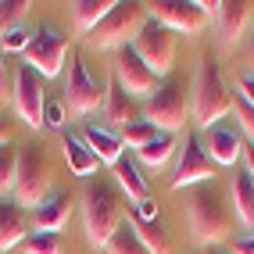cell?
<instances>
[{
	"mask_svg": "<svg viewBox=\"0 0 254 254\" xmlns=\"http://www.w3.org/2000/svg\"><path fill=\"white\" fill-rule=\"evenodd\" d=\"M218 43L226 50L240 47V40H247V29H254V4H240V0H226L218 11Z\"/></svg>",
	"mask_w": 254,
	"mask_h": 254,
	"instance_id": "obj_14",
	"label": "cell"
},
{
	"mask_svg": "<svg viewBox=\"0 0 254 254\" xmlns=\"http://www.w3.org/2000/svg\"><path fill=\"white\" fill-rule=\"evenodd\" d=\"M43 129H64V100H47V108H43Z\"/></svg>",
	"mask_w": 254,
	"mask_h": 254,
	"instance_id": "obj_33",
	"label": "cell"
},
{
	"mask_svg": "<svg viewBox=\"0 0 254 254\" xmlns=\"http://www.w3.org/2000/svg\"><path fill=\"white\" fill-rule=\"evenodd\" d=\"M190 108H193L190 118L200 129L218 126L233 111V93H229L222 68H218V61L211 54H204L197 64V75H193V86H190Z\"/></svg>",
	"mask_w": 254,
	"mask_h": 254,
	"instance_id": "obj_3",
	"label": "cell"
},
{
	"mask_svg": "<svg viewBox=\"0 0 254 254\" xmlns=\"http://www.w3.org/2000/svg\"><path fill=\"white\" fill-rule=\"evenodd\" d=\"M54 186V168H50L43 147L29 143L18 150V179H14V204L18 208H40Z\"/></svg>",
	"mask_w": 254,
	"mask_h": 254,
	"instance_id": "obj_6",
	"label": "cell"
},
{
	"mask_svg": "<svg viewBox=\"0 0 254 254\" xmlns=\"http://www.w3.org/2000/svg\"><path fill=\"white\" fill-rule=\"evenodd\" d=\"M29 36L32 32H25V29H11V32H4V36H0V50H4V54H25V47H29Z\"/></svg>",
	"mask_w": 254,
	"mask_h": 254,
	"instance_id": "obj_32",
	"label": "cell"
},
{
	"mask_svg": "<svg viewBox=\"0 0 254 254\" xmlns=\"http://www.w3.org/2000/svg\"><path fill=\"white\" fill-rule=\"evenodd\" d=\"M140 229V240L147 247V254H176V240L168 236V229L161 222H147V226H136Z\"/></svg>",
	"mask_w": 254,
	"mask_h": 254,
	"instance_id": "obj_26",
	"label": "cell"
},
{
	"mask_svg": "<svg viewBox=\"0 0 254 254\" xmlns=\"http://www.w3.org/2000/svg\"><path fill=\"white\" fill-rule=\"evenodd\" d=\"M111 79L122 86L129 97H154L158 86H161V79L147 68V64L140 61V54L132 47H122V50H115V61H111Z\"/></svg>",
	"mask_w": 254,
	"mask_h": 254,
	"instance_id": "obj_9",
	"label": "cell"
},
{
	"mask_svg": "<svg viewBox=\"0 0 254 254\" xmlns=\"http://www.w3.org/2000/svg\"><path fill=\"white\" fill-rule=\"evenodd\" d=\"M229 254H254V229L247 236H233V240H229Z\"/></svg>",
	"mask_w": 254,
	"mask_h": 254,
	"instance_id": "obj_35",
	"label": "cell"
},
{
	"mask_svg": "<svg viewBox=\"0 0 254 254\" xmlns=\"http://www.w3.org/2000/svg\"><path fill=\"white\" fill-rule=\"evenodd\" d=\"M236 93H240L244 100H247V104L254 108V75L247 72V75H240V79H236Z\"/></svg>",
	"mask_w": 254,
	"mask_h": 254,
	"instance_id": "obj_36",
	"label": "cell"
},
{
	"mask_svg": "<svg viewBox=\"0 0 254 254\" xmlns=\"http://www.w3.org/2000/svg\"><path fill=\"white\" fill-rule=\"evenodd\" d=\"M75 208L72 193H50L43 204L36 208V215H32V222H36L40 233H61L64 226H68V215Z\"/></svg>",
	"mask_w": 254,
	"mask_h": 254,
	"instance_id": "obj_17",
	"label": "cell"
},
{
	"mask_svg": "<svg viewBox=\"0 0 254 254\" xmlns=\"http://www.w3.org/2000/svg\"><path fill=\"white\" fill-rule=\"evenodd\" d=\"M208 254H229V251H218V247H211V251H208Z\"/></svg>",
	"mask_w": 254,
	"mask_h": 254,
	"instance_id": "obj_41",
	"label": "cell"
},
{
	"mask_svg": "<svg viewBox=\"0 0 254 254\" xmlns=\"http://www.w3.org/2000/svg\"><path fill=\"white\" fill-rule=\"evenodd\" d=\"M176 47H179V36H176L172 29H165L161 22H154V18L143 25V32H140L136 40H132V50H136L140 61H143L158 79H165L168 72H172V64H176Z\"/></svg>",
	"mask_w": 254,
	"mask_h": 254,
	"instance_id": "obj_7",
	"label": "cell"
},
{
	"mask_svg": "<svg viewBox=\"0 0 254 254\" xmlns=\"http://www.w3.org/2000/svg\"><path fill=\"white\" fill-rule=\"evenodd\" d=\"M82 140H86V147L97 154V161L115 165L118 158H122V136H118L115 129H108V126H86Z\"/></svg>",
	"mask_w": 254,
	"mask_h": 254,
	"instance_id": "obj_22",
	"label": "cell"
},
{
	"mask_svg": "<svg viewBox=\"0 0 254 254\" xmlns=\"http://www.w3.org/2000/svg\"><path fill=\"white\" fill-rule=\"evenodd\" d=\"M132 222H136V226H147V222H158V204H154V200H140V204H136V211H132Z\"/></svg>",
	"mask_w": 254,
	"mask_h": 254,
	"instance_id": "obj_34",
	"label": "cell"
},
{
	"mask_svg": "<svg viewBox=\"0 0 254 254\" xmlns=\"http://www.w3.org/2000/svg\"><path fill=\"white\" fill-rule=\"evenodd\" d=\"M147 14L154 22H161L165 29H172L176 36H197V32H204L208 25V14L200 11L197 0H150L147 4Z\"/></svg>",
	"mask_w": 254,
	"mask_h": 254,
	"instance_id": "obj_10",
	"label": "cell"
},
{
	"mask_svg": "<svg viewBox=\"0 0 254 254\" xmlns=\"http://www.w3.org/2000/svg\"><path fill=\"white\" fill-rule=\"evenodd\" d=\"M118 136H122V147H129V150H143L150 140L161 136V129H154L150 122H132V126H126L122 132H118Z\"/></svg>",
	"mask_w": 254,
	"mask_h": 254,
	"instance_id": "obj_28",
	"label": "cell"
},
{
	"mask_svg": "<svg viewBox=\"0 0 254 254\" xmlns=\"http://www.w3.org/2000/svg\"><path fill=\"white\" fill-rule=\"evenodd\" d=\"M29 0H0V36L11 29H22V18L29 14Z\"/></svg>",
	"mask_w": 254,
	"mask_h": 254,
	"instance_id": "obj_29",
	"label": "cell"
},
{
	"mask_svg": "<svg viewBox=\"0 0 254 254\" xmlns=\"http://www.w3.org/2000/svg\"><path fill=\"white\" fill-rule=\"evenodd\" d=\"M82 208V226H86V244L90 247H108L111 236L118 233V226L126 222V208H122V197L111 183L97 179L86 186V193L79 200Z\"/></svg>",
	"mask_w": 254,
	"mask_h": 254,
	"instance_id": "obj_2",
	"label": "cell"
},
{
	"mask_svg": "<svg viewBox=\"0 0 254 254\" xmlns=\"http://www.w3.org/2000/svg\"><path fill=\"white\" fill-rule=\"evenodd\" d=\"M14 179H18V150L4 143L0 147V200H7V193H14Z\"/></svg>",
	"mask_w": 254,
	"mask_h": 254,
	"instance_id": "obj_27",
	"label": "cell"
},
{
	"mask_svg": "<svg viewBox=\"0 0 254 254\" xmlns=\"http://www.w3.org/2000/svg\"><path fill=\"white\" fill-rule=\"evenodd\" d=\"M64 54H68V36L61 29H36L29 36V47L22 58L40 79H54V75H61Z\"/></svg>",
	"mask_w": 254,
	"mask_h": 254,
	"instance_id": "obj_8",
	"label": "cell"
},
{
	"mask_svg": "<svg viewBox=\"0 0 254 254\" xmlns=\"http://www.w3.org/2000/svg\"><path fill=\"white\" fill-rule=\"evenodd\" d=\"M229 193H233V215H236V222L254 229V179H251L247 168L233 172V179H229Z\"/></svg>",
	"mask_w": 254,
	"mask_h": 254,
	"instance_id": "obj_20",
	"label": "cell"
},
{
	"mask_svg": "<svg viewBox=\"0 0 254 254\" xmlns=\"http://www.w3.org/2000/svg\"><path fill=\"white\" fill-rule=\"evenodd\" d=\"M25 236H29L25 208H18L14 200H0V254L11 247H22Z\"/></svg>",
	"mask_w": 254,
	"mask_h": 254,
	"instance_id": "obj_18",
	"label": "cell"
},
{
	"mask_svg": "<svg viewBox=\"0 0 254 254\" xmlns=\"http://www.w3.org/2000/svg\"><path fill=\"white\" fill-rule=\"evenodd\" d=\"M104 118H108V129H115V132H122V129L132 126V122H140L136 100L118 86L115 79L108 82V93H104Z\"/></svg>",
	"mask_w": 254,
	"mask_h": 254,
	"instance_id": "obj_16",
	"label": "cell"
},
{
	"mask_svg": "<svg viewBox=\"0 0 254 254\" xmlns=\"http://www.w3.org/2000/svg\"><path fill=\"white\" fill-rule=\"evenodd\" d=\"M190 115H193V108H190V86H186L183 79H165L158 86V93L143 104V122H150L161 132H172V136L190 122Z\"/></svg>",
	"mask_w": 254,
	"mask_h": 254,
	"instance_id": "obj_5",
	"label": "cell"
},
{
	"mask_svg": "<svg viewBox=\"0 0 254 254\" xmlns=\"http://www.w3.org/2000/svg\"><path fill=\"white\" fill-rule=\"evenodd\" d=\"M186 218H190V233L200 247H215L222 240H233L236 229V215L233 204L226 200V193L215 183H200L197 190L186 197Z\"/></svg>",
	"mask_w": 254,
	"mask_h": 254,
	"instance_id": "obj_1",
	"label": "cell"
},
{
	"mask_svg": "<svg viewBox=\"0 0 254 254\" xmlns=\"http://www.w3.org/2000/svg\"><path fill=\"white\" fill-rule=\"evenodd\" d=\"M14 115L22 118L29 129H43V108H47V93H43V79L29 68L18 64L14 72Z\"/></svg>",
	"mask_w": 254,
	"mask_h": 254,
	"instance_id": "obj_12",
	"label": "cell"
},
{
	"mask_svg": "<svg viewBox=\"0 0 254 254\" xmlns=\"http://www.w3.org/2000/svg\"><path fill=\"white\" fill-rule=\"evenodd\" d=\"M244 64H247V68H251V75H254V29H251L247 43H244Z\"/></svg>",
	"mask_w": 254,
	"mask_h": 254,
	"instance_id": "obj_38",
	"label": "cell"
},
{
	"mask_svg": "<svg viewBox=\"0 0 254 254\" xmlns=\"http://www.w3.org/2000/svg\"><path fill=\"white\" fill-rule=\"evenodd\" d=\"M147 22H150L147 4L122 0V4H115V7L108 11V18L100 22L86 40H90L93 50H122V47H132V40L143 32Z\"/></svg>",
	"mask_w": 254,
	"mask_h": 254,
	"instance_id": "obj_4",
	"label": "cell"
},
{
	"mask_svg": "<svg viewBox=\"0 0 254 254\" xmlns=\"http://www.w3.org/2000/svg\"><path fill=\"white\" fill-rule=\"evenodd\" d=\"M4 143H11V122L0 115V147H4Z\"/></svg>",
	"mask_w": 254,
	"mask_h": 254,
	"instance_id": "obj_39",
	"label": "cell"
},
{
	"mask_svg": "<svg viewBox=\"0 0 254 254\" xmlns=\"http://www.w3.org/2000/svg\"><path fill=\"white\" fill-rule=\"evenodd\" d=\"M233 115H236V122H240V129L251 136V143H254V108L247 104L240 93H233Z\"/></svg>",
	"mask_w": 254,
	"mask_h": 254,
	"instance_id": "obj_31",
	"label": "cell"
},
{
	"mask_svg": "<svg viewBox=\"0 0 254 254\" xmlns=\"http://www.w3.org/2000/svg\"><path fill=\"white\" fill-rule=\"evenodd\" d=\"M208 179H215V161L208 158V150H204L197 132H186L179 161H176V176H172V193H179L183 186H200Z\"/></svg>",
	"mask_w": 254,
	"mask_h": 254,
	"instance_id": "obj_11",
	"label": "cell"
},
{
	"mask_svg": "<svg viewBox=\"0 0 254 254\" xmlns=\"http://www.w3.org/2000/svg\"><path fill=\"white\" fill-rule=\"evenodd\" d=\"M0 97H11V79H7V61H4V50H0Z\"/></svg>",
	"mask_w": 254,
	"mask_h": 254,
	"instance_id": "obj_37",
	"label": "cell"
},
{
	"mask_svg": "<svg viewBox=\"0 0 254 254\" xmlns=\"http://www.w3.org/2000/svg\"><path fill=\"white\" fill-rule=\"evenodd\" d=\"M22 254H61V236L58 233H29L22 240Z\"/></svg>",
	"mask_w": 254,
	"mask_h": 254,
	"instance_id": "obj_30",
	"label": "cell"
},
{
	"mask_svg": "<svg viewBox=\"0 0 254 254\" xmlns=\"http://www.w3.org/2000/svg\"><path fill=\"white\" fill-rule=\"evenodd\" d=\"M104 93H108V86H100L86 72V64L75 58L68 68V82H64V108L72 115H93L97 108H104Z\"/></svg>",
	"mask_w": 254,
	"mask_h": 254,
	"instance_id": "obj_13",
	"label": "cell"
},
{
	"mask_svg": "<svg viewBox=\"0 0 254 254\" xmlns=\"http://www.w3.org/2000/svg\"><path fill=\"white\" fill-rule=\"evenodd\" d=\"M118 4V0H75L72 4V22L79 32H93L100 22L108 18V11Z\"/></svg>",
	"mask_w": 254,
	"mask_h": 254,
	"instance_id": "obj_23",
	"label": "cell"
},
{
	"mask_svg": "<svg viewBox=\"0 0 254 254\" xmlns=\"http://www.w3.org/2000/svg\"><path fill=\"white\" fill-rule=\"evenodd\" d=\"M244 168H247L251 179H254V147H247V143H244Z\"/></svg>",
	"mask_w": 254,
	"mask_h": 254,
	"instance_id": "obj_40",
	"label": "cell"
},
{
	"mask_svg": "<svg viewBox=\"0 0 254 254\" xmlns=\"http://www.w3.org/2000/svg\"><path fill=\"white\" fill-rule=\"evenodd\" d=\"M200 143H204L208 158L215 165H236V161L244 158V143H240V136H236V129H229L222 122L200 132Z\"/></svg>",
	"mask_w": 254,
	"mask_h": 254,
	"instance_id": "obj_15",
	"label": "cell"
},
{
	"mask_svg": "<svg viewBox=\"0 0 254 254\" xmlns=\"http://www.w3.org/2000/svg\"><path fill=\"white\" fill-rule=\"evenodd\" d=\"M111 176H115V183H118V190H122L129 200H147L150 197V186H147V179H143V172H140V165H136V158H118L115 165H111Z\"/></svg>",
	"mask_w": 254,
	"mask_h": 254,
	"instance_id": "obj_19",
	"label": "cell"
},
{
	"mask_svg": "<svg viewBox=\"0 0 254 254\" xmlns=\"http://www.w3.org/2000/svg\"><path fill=\"white\" fill-rule=\"evenodd\" d=\"M172 154H176V136H172V132H161V136L150 140L143 150H136V165L158 172V168H165L168 161H172Z\"/></svg>",
	"mask_w": 254,
	"mask_h": 254,
	"instance_id": "obj_24",
	"label": "cell"
},
{
	"mask_svg": "<svg viewBox=\"0 0 254 254\" xmlns=\"http://www.w3.org/2000/svg\"><path fill=\"white\" fill-rule=\"evenodd\" d=\"M104 251H108V254H147V247H143V240H140L136 222H132V218H126V222L118 226V233L111 236V244H108Z\"/></svg>",
	"mask_w": 254,
	"mask_h": 254,
	"instance_id": "obj_25",
	"label": "cell"
},
{
	"mask_svg": "<svg viewBox=\"0 0 254 254\" xmlns=\"http://www.w3.org/2000/svg\"><path fill=\"white\" fill-rule=\"evenodd\" d=\"M61 154H64V161H68V168L75 176H93L97 172V154L86 147V140L82 136H75V132H61Z\"/></svg>",
	"mask_w": 254,
	"mask_h": 254,
	"instance_id": "obj_21",
	"label": "cell"
}]
</instances>
